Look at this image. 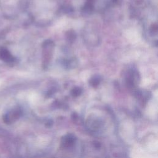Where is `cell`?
<instances>
[{
    "mask_svg": "<svg viewBox=\"0 0 158 158\" xmlns=\"http://www.w3.org/2000/svg\"><path fill=\"white\" fill-rule=\"evenodd\" d=\"M81 93H82V89L79 87H75V88H73V89L71 91L72 95L74 97L78 96L79 95L81 94Z\"/></svg>",
    "mask_w": 158,
    "mask_h": 158,
    "instance_id": "3",
    "label": "cell"
},
{
    "mask_svg": "<svg viewBox=\"0 0 158 158\" xmlns=\"http://www.w3.org/2000/svg\"><path fill=\"white\" fill-rule=\"evenodd\" d=\"M67 38L69 40H73L75 38V33L73 31H69L67 33Z\"/></svg>",
    "mask_w": 158,
    "mask_h": 158,
    "instance_id": "5",
    "label": "cell"
},
{
    "mask_svg": "<svg viewBox=\"0 0 158 158\" xmlns=\"http://www.w3.org/2000/svg\"><path fill=\"white\" fill-rule=\"evenodd\" d=\"M94 146L96 148H99V146H100V144H99V143H94Z\"/></svg>",
    "mask_w": 158,
    "mask_h": 158,
    "instance_id": "6",
    "label": "cell"
},
{
    "mask_svg": "<svg viewBox=\"0 0 158 158\" xmlns=\"http://www.w3.org/2000/svg\"><path fill=\"white\" fill-rule=\"evenodd\" d=\"M1 55H2V57L4 59V60H6L7 61L12 60V56L7 51H2V52L1 53Z\"/></svg>",
    "mask_w": 158,
    "mask_h": 158,
    "instance_id": "4",
    "label": "cell"
},
{
    "mask_svg": "<svg viewBox=\"0 0 158 158\" xmlns=\"http://www.w3.org/2000/svg\"><path fill=\"white\" fill-rule=\"evenodd\" d=\"M75 140H76V138L73 135L68 134L62 137L61 143L63 146L69 148L74 144Z\"/></svg>",
    "mask_w": 158,
    "mask_h": 158,
    "instance_id": "1",
    "label": "cell"
},
{
    "mask_svg": "<svg viewBox=\"0 0 158 158\" xmlns=\"http://www.w3.org/2000/svg\"><path fill=\"white\" fill-rule=\"evenodd\" d=\"M101 81V78H99V77L98 76H94L89 81V83H90V85L93 86V87H96L97 86L99 83Z\"/></svg>",
    "mask_w": 158,
    "mask_h": 158,
    "instance_id": "2",
    "label": "cell"
}]
</instances>
